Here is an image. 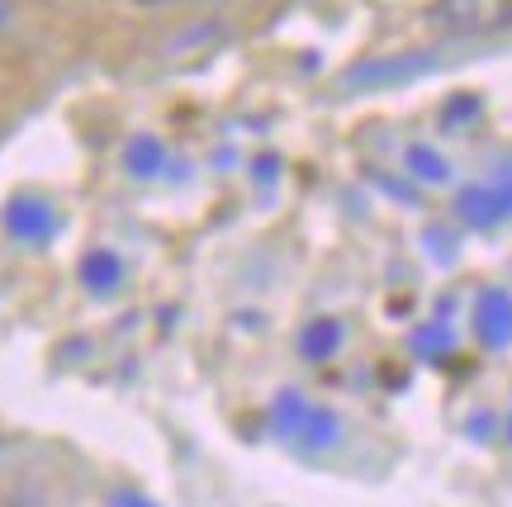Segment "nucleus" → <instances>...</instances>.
I'll use <instances>...</instances> for the list:
<instances>
[{
    "mask_svg": "<svg viewBox=\"0 0 512 507\" xmlns=\"http://www.w3.org/2000/svg\"><path fill=\"white\" fill-rule=\"evenodd\" d=\"M271 432L285 441V446H294V451H332L337 441H342V417L332 413V408H323V403L304 399L299 389H285V394H275L271 403Z\"/></svg>",
    "mask_w": 512,
    "mask_h": 507,
    "instance_id": "1",
    "label": "nucleus"
},
{
    "mask_svg": "<svg viewBox=\"0 0 512 507\" xmlns=\"http://www.w3.org/2000/svg\"><path fill=\"white\" fill-rule=\"evenodd\" d=\"M427 24L446 38H489L512 29V0H432Z\"/></svg>",
    "mask_w": 512,
    "mask_h": 507,
    "instance_id": "2",
    "label": "nucleus"
},
{
    "mask_svg": "<svg viewBox=\"0 0 512 507\" xmlns=\"http://www.w3.org/2000/svg\"><path fill=\"white\" fill-rule=\"evenodd\" d=\"M437 67V57L427 48H413V53H389V57H366L342 72V91H389V86H403V81H418Z\"/></svg>",
    "mask_w": 512,
    "mask_h": 507,
    "instance_id": "3",
    "label": "nucleus"
},
{
    "mask_svg": "<svg viewBox=\"0 0 512 507\" xmlns=\"http://www.w3.org/2000/svg\"><path fill=\"white\" fill-rule=\"evenodd\" d=\"M475 337L484 351H508L512 346V294L503 285H484L475 294Z\"/></svg>",
    "mask_w": 512,
    "mask_h": 507,
    "instance_id": "4",
    "label": "nucleus"
},
{
    "mask_svg": "<svg viewBox=\"0 0 512 507\" xmlns=\"http://www.w3.org/2000/svg\"><path fill=\"white\" fill-rule=\"evenodd\" d=\"M5 233L15 237V242H29V247H43V242H53V233L62 228V218L48 200H29V195H19V200L5 204Z\"/></svg>",
    "mask_w": 512,
    "mask_h": 507,
    "instance_id": "5",
    "label": "nucleus"
},
{
    "mask_svg": "<svg viewBox=\"0 0 512 507\" xmlns=\"http://www.w3.org/2000/svg\"><path fill=\"white\" fill-rule=\"evenodd\" d=\"M456 214L470 228H498L512 214V181H475L460 190Z\"/></svg>",
    "mask_w": 512,
    "mask_h": 507,
    "instance_id": "6",
    "label": "nucleus"
},
{
    "mask_svg": "<svg viewBox=\"0 0 512 507\" xmlns=\"http://www.w3.org/2000/svg\"><path fill=\"white\" fill-rule=\"evenodd\" d=\"M342 342H347V327H342V318H309V323L299 327V356L313 365L332 361L337 351H342Z\"/></svg>",
    "mask_w": 512,
    "mask_h": 507,
    "instance_id": "7",
    "label": "nucleus"
},
{
    "mask_svg": "<svg viewBox=\"0 0 512 507\" xmlns=\"http://www.w3.org/2000/svg\"><path fill=\"white\" fill-rule=\"evenodd\" d=\"M81 285L91 294H114L124 285V256L110 252V247H91L81 256Z\"/></svg>",
    "mask_w": 512,
    "mask_h": 507,
    "instance_id": "8",
    "label": "nucleus"
},
{
    "mask_svg": "<svg viewBox=\"0 0 512 507\" xmlns=\"http://www.w3.org/2000/svg\"><path fill=\"white\" fill-rule=\"evenodd\" d=\"M124 166H128V176H138V181L162 176V171H166V143H162V138H152V133L128 138V143H124Z\"/></svg>",
    "mask_w": 512,
    "mask_h": 507,
    "instance_id": "9",
    "label": "nucleus"
},
{
    "mask_svg": "<svg viewBox=\"0 0 512 507\" xmlns=\"http://www.w3.org/2000/svg\"><path fill=\"white\" fill-rule=\"evenodd\" d=\"M403 171H408L413 181H422V185H446L451 181V162H446L432 143L408 147V152H403Z\"/></svg>",
    "mask_w": 512,
    "mask_h": 507,
    "instance_id": "10",
    "label": "nucleus"
},
{
    "mask_svg": "<svg viewBox=\"0 0 512 507\" xmlns=\"http://www.w3.org/2000/svg\"><path fill=\"white\" fill-rule=\"evenodd\" d=\"M408 346L418 351V356H451V346H456V332H451V323H422L413 337H408Z\"/></svg>",
    "mask_w": 512,
    "mask_h": 507,
    "instance_id": "11",
    "label": "nucleus"
},
{
    "mask_svg": "<svg viewBox=\"0 0 512 507\" xmlns=\"http://www.w3.org/2000/svg\"><path fill=\"white\" fill-rule=\"evenodd\" d=\"M475 114H479L475 95H456L451 105L441 109V128H446V133H460V119H475Z\"/></svg>",
    "mask_w": 512,
    "mask_h": 507,
    "instance_id": "12",
    "label": "nucleus"
},
{
    "mask_svg": "<svg viewBox=\"0 0 512 507\" xmlns=\"http://www.w3.org/2000/svg\"><path fill=\"white\" fill-rule=\"evenodd\" d=\"M110 507H157V503H147V498H138V493H119Z\"/></svg>",
    "mask_w": 512,
    "mask_h": 507,
    "instance_id": "13",
    "label": "nucleus"
},
{
    "mask_svg": "<svg viewBox=\"0 0 512 507\" xmlns=\"http://www.w3.org/2000/svg\"><path fill=\"white\" fill-rule=\"evenodd\" d=\"M5 24H10V5L0 0V29H5Z\"/></svg>",
    "mask_w": 512,
    "mask_h": 507,
    "instance_id": "14",
    "label": "nucleus"
},
{
    "mask_svg": "<svg viewBox=\"0 0 512 507\" xmlns=\"http://www.w3.org/2000/svg\"><path fill=\"white\" fill-rule=\"evenodd\" d=\"M138 5H185V0H138Z\"/></svg>",
    "mask_w": 512,
    "mask_h": 507,
    "instance_id": "15",
    "label": "nucleus"
},
{
    "mask_svg": "<svg viewBox=\"0 0 512 507\" xmlns=\"http://www.w3.org/2000/svg\"><path fill=\"white\" fill-rule=\"evenodd\" d=\"M508 441H512V417H508Z\"/></svg>",
    "mask_w": 512,
    "mask_h": 507,
    "instance_id": "16",
    "label": "nucleus"
}]
</instances>
